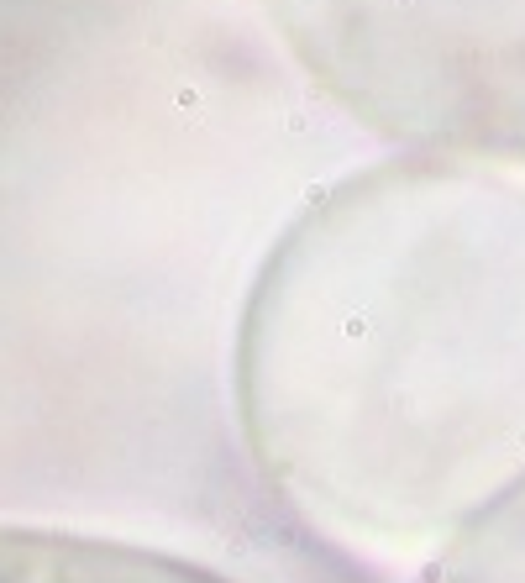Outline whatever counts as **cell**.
Wrapping results in <instances>:
<instances>
[{
    "mask_svg": "<svg viewBox=\"0 0 525 583\" xmlns=\"http://www.w3.org/2000/svg\"><path fill=\"white\" fill-rule=\"evenodd\" d=\"M368 126L426 158L525 153V0H262Z\"/></svg>",
    "mask_w": 525,
    "mask_h": 583,
    "instance_id": "cell-2",
    "label": "cell"
},
{
    "mask_svg": "<svg viewBox=\"0 0 525 583\" xmlns=\"http://www.w3.org/2000/svg\"><path fill=\"white\" fill-rule=\"evenodd\" d=\"M0 583H237L205 562L116 536L0 525Z\"/></svg>",
    "mask_w": 525,
    "mask_h": 583,
    "instance_id": "cell-3",
    "label": "cell"
},
{
    "mask_svg": "<svg viewBox=\"0 0 525 583\" xmlns=\"http://www.w3.org/2000/svg\"><path fill=\"white\" fill-rule=\"evenodd\" d=\"M237 405L315 525L452 547L525 478V195L426 153L331 190L268 252Z\"/></svg>",
    "mask_w": 525,
    "mask_h": 583,
    "instance_id": "cell-1",
    "label": "cell"
},
{
    "mask_svg": "<svg viewBox=\"0 0 525 583\" xmlns=\"http://www.w3.org/2000/svg\"><path fill=\"white\" fill-rule=\"evenodd\" d=\"M420 583H525V478L436 552Z\"/></svg>",
    "mask_w": 525,
    "mask_h": 583,
    "instance_id": "cell-4",
    "label": "cell"
}]
</instances>
